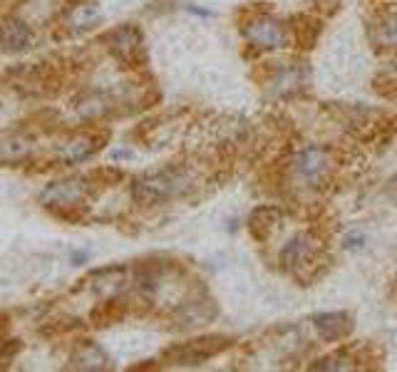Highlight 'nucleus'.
I'll return each instance as SVG.
<instances>
[{
  "label": "nucleus",
  "instance_id": "39448f33",
  "mask_svg": "<svg viewBox=\"0 0 397 372\" xmlns=\"http://www.w3.org/2000/svg\"><path fill=\"white\" fill-rule=\"evenodd\" d=\"M40 137H45L35 124L23 122L0 132V166L6 169H28L40 154Z\"/></svg>",
  "mask_w": 397,
  "mask_h": 372
},
{
  "label": "nucleus",
  "instance_id": "423d86ee",
  "mask_svg": "<svg viewBox=\"0 0 397 372\" xmlns=\"http://www.w3.org/2000/svg\"><path fill=\"white\" fill-rule=\"evenodd\" d=\"M323 243L320 238L313 236V233H298L293 236L281 251V263L283 268L295 278V281H313L323 273Z\"/></svg>",
  "mask_w": 397,
  "mask_h": 372
},
{
  "label": "nucleus",
  "instance_id": "9b49d317",
  "mask_svg": "<svg viewBox=\"0 0 397 372\" xmlns=\"http://www.w3.org/2000/svg\"><path fill=\"white\" fill-rule=\"evenodd\" d=\"M241 35L258 50H276L286 42V28L273 15H256L241 25Z\"/></svg>",
  "mask_w": 397,
  "mask_h": 372
},
{
  "label": "nucleus",
  "instance_id": "20e7f679",
  "mask_svg": "<svg viewBox=\"0 0 397 372\" xmlns=\"http://www.w3.org/2000/svg\"><path fill=\"white\" fill-rule=\"evenodd\" d=\"M194 179L187 166L171 164L164 169L149 171L132 181V201L139 206H162L192 192Z\"/></svg>",
  "mask_w": 397,
  "mask_h": 372
},
{
  "label": "nucleus",
  "instance_id": "b1692460",
  "mask_svg": "<svg viewBox=\"0 0 397 372\" xmlns=\"http://www.w3.org/2000/svg\"><path fill=\"white\" fill-rule=\"evenodd\" d=\"M363 243V238H345V248H357Z\"/></svg>",
  "mask_w": 397,
  "mask_h": 372
},
{
  "label": "nucleus",
  "instance_id": "7ed1b4c3",
  "mask_svg": "<svg viewBox=\"0 0 397 372\" xmlns=\"http://www.w3.org/2000/svg\"><path fill=\"white\" fill-rule=\"evenodd\" d=\"M72 62L60 57H47L38 62L13 65L3 72V82L17 95L35 97V100H50L63 92L65 82L72 77Z\"/></svg>",
  "mask_w": 397,
  "mask_h": 372
},
{
  "label": "nucleus",
  "instance_id": "0eeeda50",
  "mask_svg": "<svg viewBox=\"0 0 397 372\" xmlns=\"http://www.w3.org/2000/svg\"><path fill=\"white\" fill-rule=\"evenodd\" d=\"M100 45L114 57V60L127 70L147 68V45H144V33L139 25L125 23L100 35Z\"/></svg>",
  "mask_w": 397,
  "mask_h": 372
},
{
  "label": "nucleus",
  "instance_id": "4be33fe9",
  "mask_svg": "<svg viewBox=\"0 0 397 372\" xmlns=\"http://www.w3.org/2000/svg\"><path fill=\"white\" fill-rule=\"evenodd\" d=\"M377 35H380L382 45H397V15H387L377 25Z\"/></svg>",
  "mask_w": 397,
  "mask_h": 372
},
{
  "label": "nucleus",
  "instance_id": "412c9836",
  "mask_svg": "<svg viewBox=\"0 0 397 372\" xmlns=\"http://www.w3.org/2000/svg\"><path fill=\"white\" fill-rule=\"evenodd\" d=\"M352 357L348 352H330V355L320 357L318 362H313L311 370H330V372H338V370H350L352 365Z\"/></svg>",
  "mask_w": 397,
  "mask_h": 372
},
{
  "label": "nucleus",
  "instance_id": "f03ea898",
  "mask_svg": "<svg viewBox=\"0 0 397 372\" xmlns=\"http://www.w3.org/2000/svg\"><path fill=\"white\" fill-rule=\"evenodd\" d=\"M107 141H109V130L102 122H87L82 127H75V130H65L63 127V130L57 132V139L50 144V149L38 154L30 171L38 174V171L68 169V166L85 164L97 152H102Z\"/></svg>",
  "mask_w": 397,
  "mask_h": 372
},
{
  "label": "nucleus",
  "instance_id": "f8f14e48",
  "mask_svg": "<svg viewBox=\"0 0 397 372\" xmlns=\"http://www.w3.org/2000/svg\"><path fill=\"white\" fill-rule=\"evenodd\" d=\"M293 171L298 174V179L308 181V184H320L323 179H328L330 169H333V154L328 147H306L303 152H298L293 157Z\"/></svg>",
  "mask_w": 397,
  "mask_h": 372
},
{
  "label": "nucleus",
  "instance_id": "2eb2a0df",
  "mask_svg": "<svg viewBox=\"0 0 397 372\" xmlns=\"http://www.w3.org/2000/svg\"><path fill=\"white\" fill-rule=\"evenodd\" d=\"M313 327H316L318 335L325 343H341V340H345L352 333L355 323H352L350 313L335 310V313H320V316L313 318Z\"/></svg>",
  "mask_w": 397,
  "mask_h": 372
},
{
  "label": "nucleus",
  "instance_id": "ddd939ff",
  "mask_svg": "<svg viewBox=\"0 0 397 372\" xmlns=\"http://www.w3.org/2000/svg\"><path fill=\"white\" fill-rule=\"evenodd\" d=\"M65 370H85V372H104L112 370V360L95 340H77L70 352Z\"/></svg>",
  "mask_w": 397,
  "mask_h": 372
},
{
  "label": "nucleus",
  "instance_id": "aec40b11",
  "mask_svg": "<svg viewBox=\"0 0 397 372\" xmlns=\"http://www.w3.org/2000/svg\"><path fill=\"white\" fill-rule=\"evenodd\" d=\"M320 30H323L320 20H316V17H311V15H295L293 20H290V33H293V42L301 47V50H303V47H313V45H316Z\"/></svg>",
  "mask_w": 397,
  "mask_h": 372
},
{
  "label": "nucleus",
  "instance_id": "9d476101",
  "mask_svg": "<svg viewBox=\"0 0 397 372\" xmlns=\"http://www.w3.org/2000/svg\"><path fill=\"white\" fill-rule=\"evenodd\" d=\"M35 42H38V33L25 17L13 10L0 15V52L3 55H23L33 50Z\"/></svg>",
  "mask_w": 397,
  "mask_h": 372
},
{
  "label": "nucleus",
  "instance_id": "f257e3e1",
  "mask_svg": "<svg viewBox=\"0 0 397 372\" xmlns=\"http://www.w3.org/2000/svg\"><path fill=\"white\" fill-rule=\"evenodd\" d=\"M125 179V171L114 166H97L82 174L63 176L40 189V206L57 221L85 224L90 219V201L109 186H117Z\"/></svg>",
  "mask_w": 397,
  "mask_h": 372
},
{
  "label": "nucleus",
  "instance_id": "1a4fd4ad",
  "mask_svg": "<svg viewBox=\"0 0 397 372\" xmlns=\"http://www.w3.org/2000/svg\"><path fill=\"white\" fill-rule=\"evenodd\" d=\"M233 340L226 335H204V338H194L187 343H176L162 352V365L171 367H192L211 360V357L221 355L224 350L231 348Z\"/></svg>",
  "mask_w": 397,
  "mask_h": 372
},
{
  "label": "nucleus",
  "instance_id": "6ab92c4d",
  "mask_svg": "<svg viewBox=\"0 0 397 372\" xmlns=\"http://www.w3.org/2000/svg\"><path fill=\"white\" fill-rule=\"evenodd\" d=\"M20 350H23V340L13 338L10 313H8V310H0V370H8V367L15 362Z\"/></svg>",
  "mask_w": 397,
  "mask_h": 372
},
{
  "label": "nucleus",
  "instance_id": "dca6fc26",
  "mask_svg": "<svg viewBox=\"0 0 397 372\" xmlns=\"http://www.w3.org/2000/svg\"><path fill=\"white\" fill-rule=\"evenodd\" d=\"M130 300L119 298V295H107L102 303H97L90 310V323L95 327H107L112 323L125 320V316L130 313Z\"/></svg>",
  "mask_w": 397,
  "mask_h": 372
},
{
  "label": "nucleus",
  "instance_id": "5701e85b",
  "mask_svg": "<svg viewBox=\"0 0 397 372\" xmlns=\"http://www.w3.org/2000/svg\"><path fill=\"white\" fill-rule=\"evenodd\" d=\"M87 258H90V254H87V251H75V254H72V263H75V265L85 263Z\"/></svg>",
  "mask_w": 397,
  "mask_h": 372
},
{
  "label": "nucleus",
  "instance_id": "4468645a",
  "mask_svg": "<svg viewBox=\"0 0 397 372\" xmlns=\"http://www.w3.org/2000/svg\"><path fill=\"white\" fill-rule=\"evenodd\" d=\"M219 316V308H216L214 300L209 298H198V300H187V303H179L171 310V323L176 327H198L211 323Z\"/></svg>",
  "mask_w": 397,
  "mask_h": 372
},
{
  "label": "nucleus",
  "instance_id": "a211bd4d",
  "mask_svg": "<svg viewBox=\"0 0 397 372\" xmlns=\"http://www.w3.org/2000/svg\"><path fill=\"white\" fill-rule=\"evenodd\" d=\"M278 224H281V211L276 206H258L249 216V233L256 241H268L276 233Z\"/></svg>",
  "mask_w": 397,
  "mask_h": 372
},
{
  "label": "nucleus",
  "instance_id": "f3484780",
  "mask_svg": "<svg viewBox=\"0 0 397 372\" xmlns=\"http://www.w3.org/2000/svg\"><path fill=\"white\" fill-rule=\"evenodd\" d=\"M308 82V68L303 65H283L278 68L271 77V87L276 90V95H293V92H301Z\"/></svg>",
  "mask_w": 397,
  "mask_h": 372
},
{
  "label": "nucleus",
  "instance_id": "6e6552de",
  "mask_svg": "<svg viewBox=\"0 0 397 372\" xmlns=\"http://www.w3.org/2000/svg\"><path fill=\"white\" fill-rule=\"evenodd\" d=\"M102 23V8L97 0H68L55 20H52V40H72L87 35Z\"/></svg>",
  "mask_w": 397,
  "mask_h": 372
}]
</instances>
